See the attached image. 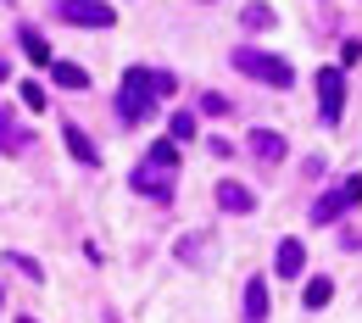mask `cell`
<instances>
[{"label": "cell", "instance_id": "cell-1", "mask_svg": "<svg viewBox=\"0 0 362 323\" xmlns=\"http://www.w3.org/2000/svg\"><path fill=\"white\" fill-rule=\"evenodd\" d=\"M173 90H179V78H173V73L129 67V73H123V95H117V112H123L129 123H145V117L156 112V95H173Z\"/></svg>", "mask_w": 362, "mask_h": 323}, {"label": "cell", "instance_id": "cell-2", "mask_svg": "<svg viewBox=\"0 0 362 323\" xmlns=\"http://www.w3.org/2000/svg\"><path fill=\"white\" fill-rule=\"evenodd\" d=\"M234 67H240V73H251V78H262L268 90H290V84H296V67H290L284 56L257 50V45H234Z\"/></svg>", "mask_w": 362, "mask_h": 323}, {"label": "cell", "instance_id": "cell-3", "mask_svg": "<svg viewBox=\"0 0 362 323\" xmlns=\"http://www.w3.org/2000/svg\"><path fill=\"white\" fill-rule=\"evenodd\" d=\"M317 117H323V129H334L340 123V106H346V73L340 67H317Z\"/></svg>", "mask_w": 362, "mask_h": 323}, {"label": "cell", "instance_id": "cell-4", "mask_svg": "<svg viewBox=\"0 0 362 323\" xmlns=\"http://www.w3.org/2000/svg\"><path fill=\"white\" fill-rule=\"evenodd\" d=\"M56 17L62 23H78V28H112L117 11L106 0H56Z\"/></svg>", "mask_w": 362, "mask_h": 323}, {"label": "cell", "instance_id": "cell-5", "mask_svg": "<svg viewBox=\"0 0 362 323\" xmlns=\"http://www.w3.org/2000/svg\"><path fill=\"white\" fill-rule=\"evenodd\" d=\"M357 201H362V179H346L340 189H329V195H317V201H313V223L329 229V223H334L346 206H357Z\"/></svg>", "mask_w": 362, "mask_h": 323}, {"label": "cell", "instance_id": "cell-6", "mask_svg": "<svg viewBox=\"0 0 362 323\" xmlns=\"http://www.w3.org/2000/svg\"><path fill=\"white\" fill-rule=\"evenodd\" d=\"M307 268V245L301 240H279V251H273V274L279 278H301Z\"/></svg>", "mask_w": 362, "mask_h": 323}, {"label": "cell", "instance_id": "cell-7", "mask_svg": "<svg viewBox=\"0 0 362 323\" xmlns=\"http://www.w3.org/2000/svg\"><path fill=\"white\" fill-rule=\"evenodd\" d=\"M62 139H67V151H73V156H78L84 168H95V162H100V151H95V139L84 134L78 123H62Z\"/></svg>", "mask_w": 362, "mask_h": 323}, {"label": "cell", "instance_id": "cell-8", "mask_svg": "<svg viewBox=\"0 0 362 323\" xmlns=\"http://www.w3.org/2000/svg\"><path fill=\"white\" fill-rule=\"evenodd\" d=\"M218 206H223V212H251L257 195H251L245 184H234V179H223V184H218Z\"/></svg>", "mask_w": 362, "mask_h": 323}, {"label": "cell", "instance_id": "cell-9", "mask_svg": "<svg viewBox=\"0 0 362 323\" xmlns=\"http://www.w3.org/2000/svg\"><path fill=\"white\" fill-rule=\"evenodd\" d=\"M262 318H268V278L257 274L245 284V323H262Z\"/></svg>", "mask_w": 362, "mask_h": 323}, {"label": "cell", "instance_id": "cell-10", "mask_svg": "<svg viewBox=\"0 0 362 323\" xmlns=\"http://www.w3.org/2000/svg\"><path fill=\"white\" fill-rule=\"evenodd\" d=\"M329 295H334V278H307V290H301V307H307V312H317V307H329Z\"/></svg>", "mask_w": 362, "mask_h": 323}, {"label": "cell", "instance_id": "cell-11", "mask_svg": "<svg viewBox=\"0 0 362 323\" xmlns=\"http://www.w3.org/2000/svg\"><path fill=\"white\" fill-rule=\"evenodd\" d=\"M50 73H56V84H62V90H90V73H84L78 61H56Z\"/></svg>", "mask_w": 362, "mask_h": 323}, {"label": "cell", "instance_id": "cell-12", "mask_svg": "<svg viewBox=\"0 0 362 323\" xmlns=\"http://www.w3.org/2000/svg\"><path fill=\"white\" fill-rule=\"evenodd\" d=\"M134 189H145V195H156V201H162V195H168V173L145 162V168H139V173H134Z\"/></svg>", "mask_w": 362, "mask_h": 323}, {"label": "cell", "instance_id": "cell-13", "mask_svg": "<svg viewBox=\"0 0 362 323\" xmlns=\"http://www.w3.org/2000/svg\"><path fill=\"white\" fill-rule=\"evenodd\" d=\"M23 145H28V134H23V129H17V117L0 106V151H23Z\"/></svg>", "mask_w": 362, "mask_h": 323}, {"label": "cell", "instance_id": "cell-14", "mask_svg": "<svg viewBox=\"0 0 362 323\" xmlns=\"http://www.w3.org/2000/svg\"><path fill=\"white\" fill-rule=\"evenodd\" d=\"M145 162H151V168H162V173H173V168H179V145H173V139H156Z\"/></svg>", "mask_w": 362, "mask_h": 323}, {"label": "cell", "instance_id": "cell-15", "mask_svg": "<svg viewBox=\"0 0 362 323\" xmlns=\"http://www.w3.org/2000/svg\"><path fill=\"white\" fill-rule=\"evenodd\" d=\"M251 151H257L262 162H279V156H284V139L268 134V129H257V134H251Z\"/></svg>", "mask_w": 362, "mask_h": 323}, {"label": "cell", "instance_id": "cell-16", "mask_svg": "<svg viewBox=\"0 0 362 323\" xmlns=\"http://www.w3.org/2000/svg\"><path fill=\"white\" fill-rule=\"evenodd\" d=\"M240 23H245L251 34H257V28H273V6H262V0H251V6L240 11Z\"/></svg>", "mask_w": 362, "mask_h": 323}, {"label": "cell", "instance_id": "cell-17", "mask_svg": "<svg viewBox=\"0 0 362 323\" xmlns=\"http://www.w3.org/2000/svg\"><path fill=\"white\" fill-rule=\"evenodd\" d=\"M17 40H23V50H28L34 61H50V45H45V40H40V28H23Z\"/></svg>", "mask_w": 362, "mask_h": 323}, {"label": "cell", "instance_id": "cell-18", "mask_svg": "<svg viewBox=\"0 0 362 323\" xmlns=\"http://www.w3.org/2000/svg\"><path fill=\"white\" fill-rule=\"evenodd\" d=\"M168 129H173V145H184V139H195V117H189V112H173Z\"/></svg>", "mask_w": 362, "mask_h": 323}, {"label": "cell", "instance_id": "cell-19", "mask_svg": "<svg viewBox=\"0 0 362 323\" xmlns=\"http://www.w3.org/2000/svg\"><path fill=\"white\" fill-rule=\"evenodd\" d=\"M23 106L28 112H45V84H23Z\"/></svg>", "mask_w": 362, "mask_h": 323}, {"label": "cell", "instance_id": "cell-20", "mask_svg": "<svg viewBox=\"0 0 362 323\" xmlns=\"http://www.w3.org/2000/svg\"><path fill=\"white\" fill-rule=\"evenodd\" d=\"M6 73H11V61H6V56H0V78H6Z\"/></svg>", "mask_w": 362, "mask_h": 323}, {"label": "cell", "instance_id": "cell-21", "mask_svg": "<svg viewBox=\"0 0 362 323\" xmlns=\"http://www.w3.org/2000/svg\"><path fill=\"white\" fill-rule=\"evenodd\" d=\"M17 323H34V318H17Z\"/></svg>", "mask_w": 362, "mask_h": 323}]
</instances>
